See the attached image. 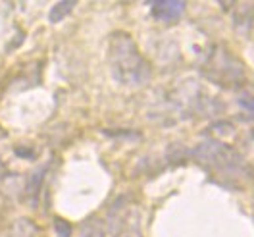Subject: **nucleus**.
I'll return each mask as SVG.
<instances>
[{"label":"nucleus","instance_id":"obj_3","mask_svg":"<svg viewBox=\"0 0 254 237\" xmlns=\"http://www.w3.org/2000/svg\"><path fill=\"white\" fill-rule=\"evenodd\" d=\"M198 68L202 78L222 89H239L245 83L243 64L223 45H212L208 48Z\"/></svg>","mask_w":254,"mask_h":237},{"label":"nucleus","instance_id":"obj_4","mask_svg":"<svg viewBox=\"0 0 254 237\" xmlns=\"http://www.w3.org/2000/svg\"><path fill=\"white\" fill-rule=\"evenodd\" d=\"M148 4H150L152 17L156 21H162V23H174L187 10L185 0H154V2H148Z\"/></svg>","mask_w":254,"mask_h":237},{"label":"nucleus","instance_id":"obj_10","mask_svg":"<svg viewBox=\"0 0 254 237\" xmlns=\"http://www.w3.org/2000/svg\"><path fill=\"white\" fill-rule=\"evenodd\" d=\"M16 155H17V157H25V158H27V157H33L35 153H33L31 149H19V147H17Z\"/></svg>","mask_w":254,"mask_h":237},{"label":"nucleus","instance_id":"obj_5","mask_svg":"<svg viewBox=\"0 0 254 237\" xmlns=\"http://www.w3.org/2000/svg\"><path fill=\"white\" fill-rule=\"evenodd\" d=\"M75 0H64V2H58V4H54L52 8H50V14H48V21L50 23H58V21H62L65 16H69L71 14V10L75 8Z\"/></svg>","mask_w":254,"mask_h":237},{"label":"nucleus","instance_id":"obj_9","mask_svg":"<svg viewBox=\"0 0 254 237\" xmlns=\"http://www.w3.org/2000/svg\"><path fill=\"white\" fill-rule=\"evenodd\" d=\"M237 104L249 114H254V95H241L237 98Z\"/></svg>","mask_w":254,"mask_h":237},{"label":"nucleus","instance_id":"obj_7","mask_svg":"<svg viewBox=\"0 0 254 237\" xmlns=\"http://www.w3.org/2000/svg\"><path fill=\"white\" fill-rule=\"evenodd\" d=\"M81 237H104V228L100 226L98 220L87 222L85 228H83V236Z\"/></svg>","mask_w":254,"mask_h":237},{"label":"nucleus","instance_id":"obj_1","mask_svg":"<svg viewBox=\"0 0 254 237\" xmlns=\"http://www.w3.org/2000/svg\"><path fill=\"white\" fill-rule=\"evenodd\" d=\"M192 160L214 179L227 189H245L253 181V168L231 145L222 139H204L190 151Z\"/></svg>","mask_w":254,"mask_h":237},{"label":"nucleus","instance_id":"obj_2","mask_svg":"<svg viewBox=\"0 0 254 237\" xmlns=\"http://www.w3.org/2000/svg\"><path fill=\"white\" fill-rule=\"evenodd\" d=\"M108 64L112 78L124 87H143L152 78V68L146 62L137 43L129 33H112L108 41Z\"/></svg>","mask_w":254,"mask_h":237},{"label":"nucleus","instance_id":"obj_6","mask_svg":"<svg viewBox=\"0 0 254 237\" xmlns=\"http://www.w3.org/2000/svg\"><path fill=\"white\" fill-rule=\"evenodd\" d=\"M43 179H45V168L35 170V172L29 175V181H27V193L33 195V197H37V193H39L41 185H43Z\"/></svg>","mask_w":254,"mask_h":237},{"label":"nucleus","instance_id":"obj_8","mask_svg":"<svg viewBox=\"0 0 254 237\" xmlns=\"http://www.w3.org/2000/svg\"><path fill=\"white\" fill-rule=\"evenodd\" d=\"M54 230H56V236L58 237H71V234H73L71 224L65 222L64 218H56L54 220Z\"/></svg>","mask_w":254,"mask_h":237}]
</instances>
